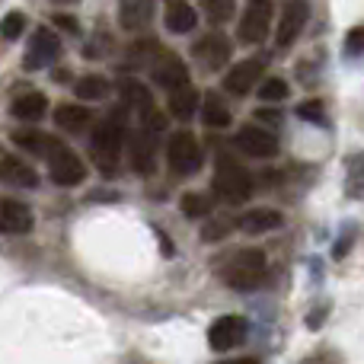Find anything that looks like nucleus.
<instances>
[{
  "mask_svg": "<svg viewBox=\"0 0 364 364\" xmlns=\"http://www.w3.org/2000/svg\"><path fill=\"white\" fill-rule=\"evenodd\" d=\"M154 16V0H119V23L122 29L138 32L151 23Z\"/></svg>",
  "mask_w": 364,
  "mask_h": 364,
  "instance_id": "17",
  "label": "nucleus"
},
{
  "mask_svg": "<svg viewBox=\"0 0 364 364\" xmlns=\"http://www.w3.org/2000/svg\"><path fill=\"white\" fill-rule=\"evenodd\" d=\"M36 218L32 211L16 198H0V233H10V237H23L32 230Z\"/></svg>",
  "mask_w": 364,
  "mask_h": 364,
  "instance_id": "13",
  "label": "nucleus"
},
{
  "mask_svg": "<svg viewBox=\"0 0 364 364\" xmlns=\"http://www.w3.org/2000/svg\"><path fill=\"white\" fill-rule=\"evenodd\" d=\"M166 164L176 176H192L201 166V147L192 132H176L166 141Z\"/></svg>",
  "mask_w": 364,
  "mask_h": 364,
  "instance_id": "4",
  "label": "nucleus"
},
{
  "mask_svg": "<svg viewBox=\"0 0 364 364\" xmlns=\"http://www.w3.org/2000/svg\"><path fill=\"white\" fill-rule=\"evenodd\" d=\"M269 26H272V0H250L246 13L240 16L237 38L243 45H259L269 36Z\"/></svg>",
  "mask_w": 364,
  "mask_h": 364,
  "instance_id": "6",
  "label": "nucleus"
},
{
  "mask_svg": "<svg viewBox=\"0 0 364 364\" xmlns=\"http://www.w3.org/2000/svg\"><path fill=\"white\" fill-rule=\"evenodd\" d=\"M13 141H16L23 151H29L32 157H48V151L58 144L51 134H42V132H19Z\"/></svg>",
  "mask_w": 364,
  "mask_h": 364,
  "instance_id": "28",
  "label": "nucleus"
},
{
  "mask_svg": "<svg viewBox=\"0 0 364 364\" xmlns=\"http://www.w3.org/2000/svg\"><path fill=\"white\" fill-rule=\"evenodd\" d=\"M233 230L230 220H220V218H208L205 227H201V243H220L227 240V233Z\"/></svg>",
  "mask_w": 364,
  "mask_h": 364,
  "instance_id": "32",
  "label": "nucleus"
},
{
  "mask_svg": "<svg viewBox=\"0 0 364 364\" xmlns=\"http://www.w3.org/2000/svg\"><path fill=\"white\" fill-rule=\"evenodd\" d=\"M55 122L61 132L68 134H80L90 128V122H93V115H90V109L83 106H58L55 109Z\"/></svg>",
  "mask_w": 364,
  "mask_h": 364,
  "instance_id": "22",
  "label": "nucleus"
},
{
  "mask_svg": "<svg viewBox=\"0 0 364 364\" xmlns=\"http://www.w3.org/2000/svg\"><path fill=\"white\" fill-rule=\"evenodd\" d=\"M160 243H164V256H173V252H176L173 250V240H166L164 233H160Z\"/></svg>",
  "mask_w": 364,
  "mask_h": 364,
  "instance_id": "38",
  "label": "nucleus"
},
{
  "mask_svg": "<svg viewBox=\"0 0 364 364\" xmlns=\"http://www.w3.org/2000/svg\"><path fill=\"white\" fill-rule=\"evenodd\" d=\"M164 23H166V29H170V32H176V36H186V32L195 29V23H198V13H195V6L186 4V0H166Z\"/></svg>",
  "mask_w": 364,
  "mask_h": 364,
  "instance_id": "18",
  "label": "nucleus"
},
{
  "mask_svg": "<svg viewBox=\"0 0 364 364\" xmlns=\"http://www.w3.org/2000/svg\"><path fill=\"white\" fill-rule=\"evenodd\" d=\"M269 275V262H265L262 250H240L224 269V282L233 291H256Z\"/></svg>",
  "mask_w": 364,
  "mask_h": 364,
  "instance_id": "2",
  "label": "nucleus"
},
{
  "mask_svg": "<svg viewBox=\"0 0 364 364\" xmlns=\"http://www.w3.org/2000/svg\"><path fill=\"white\" fill-rule=\"evenodd\" d=\"M170 93V115L173 119H192L195 115V109H198V102H201V96H198V90L192 87V83H182V87L176 90H166Z\"/></svg>",
  "mask_w": 364,
  "mask_h": 364,
  "instance_id": "20",
  "label": "nucleus"
},
{
  "mask_svg": "<svg viewBox=\"0 0 364 364\" xmlns=\"http://www.w3.org/2000/svg\"><path fill=\"white\" fill-rule=\"evenodd\" d=\"M154 80H157L164 90H176L182 83H188V68L176 55H164L157 64H154Z\"/></svg>",
  "mask_w": 364,
  "mask_h": 364,
  "instance_id": "19",
  "label": "nucleus"
},
{
  "mask_svg": "<svg viewBox=\"0 0 364 364\" xmlns=\"http://www.w3.org/2000/svg\"><path fill=\"white\" fill-rule=\"evenodd\" d=\"M342 51H346V58H358V55H364V26H355V29H348V32H346Z\"/></svg>",
  "mask_w": 364,
  "mask_h": 364,
  "instance_id": "34",
  "label": "nucleus"
},
{
  "mask_svg": "<svg viewBox=\"0 0 364 364\" xmlns=\"http://www.w3.org/2000/svg\"><path fill=\"white\" fill-rule=\"evenodd\" d=\"M23 32H26V13L23 10H10L4 19H0V38H6V42H16Z\"/></svg>",
  "mask_w": 364,
  "mask_h": 364,
  "instance_id": "29",
  "label": "nucleus"
},
{
  "mask_svg": "<svg viewBox=\"0 0 364 364\" xmlns=\"http://www.w3.org/2000/svg\"><path fill=\"white\" fill-rule=\"evenodd\" d=\"M55 23L61 26V29H68V32H77L80 26H77V19H70V16H55Z\"/></svg>",
  "mask_w": 364,
  "mask_h": 364,
  "instance_id": "36",
  "label": "nucleus"
},
{
  "mask_svg": "<svg viewBox=\"0 0 364 364\" xmlns=\"http://www.w3.org/2000/svg\"><path fill=\"white\" fill-rule=\"evenodd\" d=\"M192 55H195V61L201 64V70H218L230 61V42H227V36L211 32V36H205L201 42H195Z\"/></svg>",
  "mask_w": 364,
  "mask_h": 364,
  "instance_id": "12",
  "label": "nucleus"
},
{
  "mask_svg": "<svg viewBox=\"0 0 364 364\" xmlns=\"http://www.w3.org/2000/svg\"><path fill=\"white\" fill-rule=\"evenodd\" d=\"M214 192L227 201V205H243L252 195V179L246 173V166H240V160H233L230 154H220L218 166H214Z\"/></svg>",
  "mask_w": 364,
  "mask_h": 364,
  "instance_id": "3",
  "label": "nucleus"
},
{
  "mask_svg": "<svg viewBox=\"0 0 364 364\" xmlns=\"http://www.w3.org/2000/svg\"><path fill=\"white\" fill-rule=\"evenodd\" d=\"M51 4H61V6H68V4H77V0H51Z\"/></svg>",
  "mask_w": 364,
  "mask_h": 364,
  "instance_id": "40",
  "label": "nucleus"
},
{
  "mask_svg": "<svg viewBox=\"0 0 364 364\" xmlns=\"http://www.w3.org/2000/svg\"><path fill=\"white\" fill-rule=\"evenodd\" d=\"M220 364H259L256 358H230V361H220Z\"/></svg>",
  "mask_w": 364,
  "mask_h": 364,
  "instance_id": "39",
  "label": "nucleus"
},
{
  "mask_svg": "<svg viewBox=\"0 0 364 364\" xmlns=\"http://www.w3.org/2000/svg\"><path fill=\"white\" fill-rule=\"evenodd\" d=\"M346 195L364 198V151H355L346 157Z\"/></svg>",
  "mask_w": 364,
  "mask_h": 364,
  "instance_id": "23",
  "label": "nucleus"
},
{
  "mask_svg": "<svg viewBox=\"0 0 364 364\" xmlns=\"http://www.w3.org/2000/svg\"><path fill=\"white\" fill-rule=\"evenodd\" d=\"M10 112H13V119H19V122H38L48 112V100H45L42 93H23L13 100Z\"/></svg>",
  "mask_w": 364,
  "mask_h": 364,
  "instance_id": "21",
  "label": "nucleus"
},
{
  "mask_svg": "<svg viewBox=\"0 0 364 364\" xmlns=\"http://www.w3.org/2000/svg\"><path fill=\"white\" fill-rule=\"evenodd\" d=\"M45 160H48V173L58 186H80V182L87 179V166H83V160L77 157L68 144H61V141L51 147Z\"/></svg>",
  "mask_w": 364,
  "mask_h": 364,
  "instance_id": "5",
  "label": "nucleus"
},
{
  "mask_svg": "<svg viewBox=\"0 0 364 364\" xmlns=\"http://www.w3.org/2000/svg\"><path fill=\"white\" fill-rule=\"evenodd\" d=\"M237 144L240 151L246 154V157H256V160H269L278 154V141L272 132H265V128L259 125H243L237 134Z\"/></svg>",
  "mask_w": 364,
  "mask_h": 364,
  "instance_id": "11",
  "label": "nucleus"
},
{
  "mask_svg": "<svg viewBox=\"0 0 364 364\" xmlns=\"http://www.w3.org/2000/svg\"><path fill=\"white\" fill-rule=\"evenodd\" d=\"M74 93L87 102H100V100H106V93H109V80L100 74H87L74 83Z\"/></svg>",
  "mask_w": 364,
  "mask_h": 364,
  "instance_id": "27",
  "label": "nucleus"
},
{
  "mask_svg": "<svg viewBox=\"0 0 364 364\" xmlns=\"http://www.w3.org/2000/svg\"><path fill=\"white\" fill-rule=\"evenodd\" d=\"M307 19H310V4L307 0H291V4L282 10V19H278V32H275L278 48L294 45L297 36L304 32V26H307Z\"/></svg>",
  "mask_w": 364,
  "mask_h": 364,
  "instance_id": "9",
  "label": "nucleus"
},
{
  "mask_svg": "<svg viewBox=\"0 0 364 364\" xmlns=\"http://www.w3.org/2000/svg\"><path fill=\"white\" fill-rule=\"evenodd\" d=\"M201 119H205L208 128H227L230 125V109L220 102L218 93H208L205 102H201Z\"/></svg>",
  "mask_w": 364,
  "mask_h": 364,
  "instance_id": "25",
  "label": "nucleus"
},
{
  "mask_svg": "<svg viewBox=\"0 0 364 364\" xmlns=\"http://www.w3.org/2000/svg\"><path fill=\"white\" fill-rule=\"evenodd\" d=\"M282 224H284V218H282V211H275V208H252V211H246L243 218L237 220L240 230L252 233V237H259V233H272Z\"/></svg>",
  "mask_w": 364,
  "mask_h": 364,
  "instance_id": "15",
  "label": "nucleus"
},
{
  "mask_svg": "<svg viewBox=\"0 0 364 364\" xmlns=\"http://www.w3.org/2000/svg\"><path fill=\"white\" fill-rule=\"evenodd\" d=\"M125 144H128V160H132L134 173L151 176V173H154V154H157L154 132L141 128V132H134V134H125Z\"/></svg>",
  "mask_w": 364,
  "mask_h": 364,
  "instance_id": "10",
  "label": "nucleus"
},
{
  "mask_svg": "<svg viewBox=\"0 0 364 364\" xmlns=\"http://www.w3.org/2000/svg\"><path fill=\"white\" fill-rule=\"evenodd\" d=\"M256 93L262 96L265 102H282V100H288V83L282 80V77H265V80H259L256 83Z\"/></svg>",
  "mask_w": 364,
  "mask_h": 364,
  "instance_id": "31",
  "label": "nucleus"
},
{
  "mask_svg": "<svg viewBox=\"0 0 364 364\" xmlns=\"http://www.w3.org/2000/svg\"><path fill=\"white\" fill-rule=\"evenodd\" d=\"M297 119L310 122V125H323V122H326V106H323L320 100H307L297 106Z\"/></svg>",
  "mask_w": 364,
  "mask_h": 364,
  "instance_id": "33",
  "label": "nucleus"
},
{
  "mask_svg": "<svg viewBox=\"0 0 364 364\" xmlns=\"http://www.w3.org/2000/svg\"><path fill=\"white\" fill-rule=\"evenodd\" d=\"M179 208H182V214H186V218H211L214 195H208V192H186V195H182V201H179Z\"/></svg>",
  "mask_w": 364,
  "mask_h": 364,
  "instance_id": "26",
  "label": "nucleus"
},
{
  "mask_svg": "<svg viewBox=\"0 0 364 364\" xmlns=\"http://www.w3.org/2000/svg\"><path fill=\"white\" fill-rule=\"evenodd\" d=\"M259 119H262V122H278V112H269V109H259Z\"/></svg>",
  "mask_w": 364,
  "mask_h": 364,
  "instance_id": "37",
  "label": "nucleus"
},
{
  "mask_svg": "<svg viewBox=\"0 0 364 364\" xmlns=\"http://www.w3.org/2000/svg\"><path fill=\"white\" fill-rule=\"evenodd\" d=\"M352 237H355L352 230L342 233V237H339V243H336V250H333V256H336V259H346V252L352 250Z\"/></svg>",
  "mask_w": 364,
  "mask_h": 364,
  "instance_id": "35",
  "label": "nucleus"
},
{
  "mask_svg": "<svg viewBox=\"0 0 364 364\" xmlns=\"http://www.w3.org/2000/svg\"><path fill=\"white\" fill-rule=\"evenodd\" d=\"M201 10L208 13L211 23H227L237 13V0H201Z\"/></svg>",
  "mask_w": 364,
  "mask_h": 364,
  "instance_id": "30",
  "label": "nucleus"
},
{
  "mask_svg": "<svg viewBox=\"0 0 364 364\" xmlns=\"http://www.w3.org/2000/svg\"><path fill=\"white\" fill-rule=\"evenodd\" d=\"M122 147H125V122H122L119 109H115L109 119H102L93 128V138H90V154H93L102 176H115Z\"/></svg>",
  "mask_w": 364,
  "mask_h": 364,
  "instance_id": "1",
  "label": "nucleus"
},
{
  "mask_svg": "<svg viewBox=\"0 0 364 364\" xmlns=\"http://www.w3.org/2000/svg\"><path fill=\"white\" fill-rule=\"evenodd\" d=\"M0 182L10 188H36L38 173L16 157H0Z\"/></svg>",
  "mask_w": 364,
  "mask_h": 364,
  "instance_id": "16",
  "label": "nucleus"
},
{
  "mask_svg": "<svg viewBox=\"0 0 364 364\" xmlns=\"http://www.w3.org/2000/svg\"><path fill=\"white\" fill-rule=\"evenodd\" d=\"M262 80V61H240V64H233L230 70H227V77H224V90L227 93H233V96H246V93H252L256 90V83Z\"/></svg>",
  "mask_w": 364,
  "mask_h": 364,
  "instance_id": "14",
  "label": "nucleus"
},
{
  "mask_svg": "<svg viewBox=\"0 0 364 364\" xmlns=\"http://www.w3.org/2000/svg\"><path fill=\"white\" fill-rule=\"evenodd\" d=\"M246 333H250L246 316L227 314V316H220V320H214L211 326H208V346H211L214 352H230V348L243 346Z\"/></svg>",
  "mask_w": 364,
  "mask_h": 364,
  "instance_id": "8",
  "label": "nucleus"
},
{
  "mask_svg": "<svg viewBox=\"0 0 364 364\" xmlns=\"http://www.w3.org/2000/svg\"><path fill=\"white\" fill-rule=\"evenodd\" d=\"M122 100H125V106L134 109L138 115H144L147 109H154V96L147 93V87L138 80H122Z\"/></svg>",
  "mask_w": 364,
  "mask_h": 364,
  "instance_id": "24",
  "label": "nucleus"
},
{
  "mask_svg": "<svg viewBox=\"0 0 364 364\" xmlns=\"http://www.w3.org/2000/svg\"><path fill=\"white\" fill-rule=\"evenodd\" d=\"M58 55H61V38H58L51 29L38 26V29L32 32L29 45H26L23 68L26 70H42V68H48V64H55Z\"/></svg>",
  "mask_w": 364,
  "mask_h": 364,
  "instance_id": "7",
  "label": "nucleus"
}]
</instances>
